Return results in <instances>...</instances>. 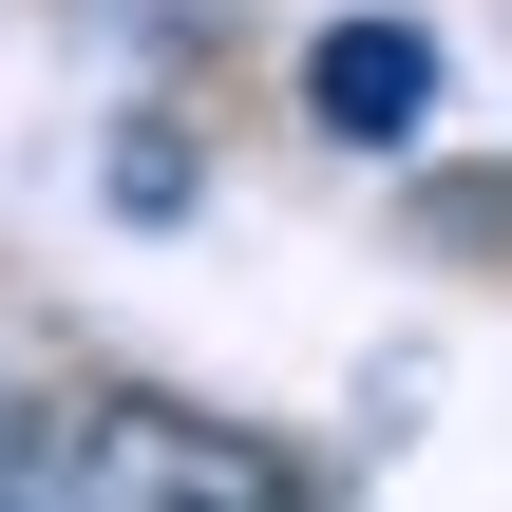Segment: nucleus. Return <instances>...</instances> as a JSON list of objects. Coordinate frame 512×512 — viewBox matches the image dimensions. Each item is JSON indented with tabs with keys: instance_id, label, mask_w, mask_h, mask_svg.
<instances>
[{
	"instance_id": "nucleus-1",
	"label": "nucleus",
	"mask_w": 512,
	"mask_h": 512,
	"mask_svg": "<svg viewBox=\"0 0 512 512\" xmlns=\"http://www.w3.org/2000/svg\"><path fill=\"white\" fill-rule=\"evenodd\" d=\"M0 494L19 512H266L304 494V456H266L190 399H133V380H0Z\"/></svg>"
},
{
	"instance_id": "nucleus-2",
	"label": "nucleus",
	"mask_w": 512,
	"mask_h": 512,
	"mask_svg": "<svg viewBox=\"0 0 512 512\" xmlns=\"http://www.w3.org/2000/svg\"><path fill=\"white\" fill-rule=\"evenodd\" d=\"M304 114H323L342 152H418V133H437V38H418V19H323V38H304Z\"/></svg>"
}]
</instances>
